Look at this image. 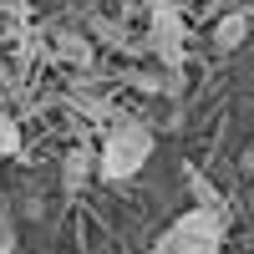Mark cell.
I'll return each instance as SVG.
<instances>
[{
  "label": "cell",
  "mask_w": 254,
  "mask_h": 254,
  "mask_svg": "<svg viewBox=\"0 0 254 254\" xmlns=\"http://www.w3.org/2000/svg\"><path fill=\"white\" fill-rule=\"evenodd\" d=\"M142 41H147V56L163 61V71L188 66V20H183V10H153Z\"/></svg>",
  "instance_id": "obj_3"
},
{
  "label": "cell",
  "mask_w": 254,
  "mask_h": 254,
  "mask_svg": "<svg viewBox=\"0 0 254 254\" xmlns=\"http://www.w3.org/2000/svg\"><path fill=\"white\" fill-rule=\"evenodd\" d=\"M0 10L15 15V20H26V15H31V0H0Z\"/></svg>",
  "instance_id": "obj_12"
},
{
  "label": "cell",
  "mask_w": 254,
  "mask_h": 254,
  "mask_svg": "<svg viewBox=\"0 0 254 254\" xmlns=\"http://www.w3.org/2000/svg\"><path fill=\"white\" fill-rule=\"evenodd\" d=\"M153 127H147L142 117H122L107 127V137H102V153H97V178L102 183H127L137 178L147 163H153Z\"/></svg>",
  "instance_id": "obj_1"
},
{
  "label": "cell",
  "mask_w": 254,
  "mask_h": 254,
  "mask_svg": "<svg viewBox=\"0 0 254 254\" xmlns=\"http://www.w3.org/2000/svg\"><path fill=\"white\" fill-rule=\"evenodd\" d=\"M0 254H15V219L0 214Z\"/></svg>",
  "instance_id": "obj_10"
},
{
  "label": "cell",
  "mask_w": 254,
  "mask_h": 254,
  "mask_svg": "<svg viewBox=\"0 0 254 254\" xmlns=\"http://www.w3.org/2000/svg\"><path fill=\"white\" fill-rule=\"evenodd\" d=\"M26 153V137H20V122L0 107V158H20Z\"/></svg>",
  "instance_id": "obj_8"
},
{
  "label": "cell",
  "mask_w": 254,
  "mask_h": 254,
  "mask_svg": "<svg viewBox=\"0 0 254 254\" xmlns=\"http://www.w3.org/2000/svg\"><path fill=\"white\" fill-rule=\"evenodd\" d=\"M188 188H193V198H198L193 208H219V214H229V208H224V198L214 193V188H208V178L198 173V168H188Z\"/></svg>",
  "instance_id": "obj_9"
},
{
  "label": "cell",
  "mask_w": 254,
  "mask_h": 254,
  "mask_svg": "<svg viewBox=\"0 0 254 254\" xmlns=\"http://www.w3.org/2000/svg\"><path fill=\"white\" fill-rule=\"evenodd\" d=\"M92 173H97V153H92L87 142H76L71 153L61 158V188H66V193H81Z\"/></svg>",
  "instance_id": "obj_7"
},
{
  "label": "cell",
  "mask_w": 254,
  "mask_h": 254,
  "mask_svg": "<svg viewBox=\"0 0 254 254\" xmlns=\"http://www.w3.org/2000/svg\"><path fill=\"white\" fill-rule=\"evenodd\" d=\"M132 5H142L147 15H153V10H183V0H132Z\"/></svg>",
  "instance_id": "obj_11"
},
{
  "label": "cell",
  "mask_w": 254,
  "mask_h": 254,
  "mask_svg": "<svg viewBox=\"0 0 254 254\" xmlns=\"http://www.w3.org/2000/svg\"><path fill=\"white\" fill-rule=\"evenodd\" d=\"M254 31V10H224L214 20V51H239Z\"/></svg>",
  "instance_id": "obj_6"
},
{
  "label": "cell",
  "mask_w": 254,
  "mask_h": 254,
  "mask_svg": "<svg viewBox=\"0 0 254 254\" xmlns=\"http://www.w3.org/2000/svg\"><path fill=\"white\" fill-rule=\"evenodd\" d=\"M87 36L102 41V46H112V51H122V56H147V41L132 36V31H127L122 20H112V15H92V20H87Z\"/></svg>",
  "instance_id": "obj_5"
},
{
  "label": "cell",
  "mask_w": 254,
  "mask_h": 254,
  "mask_svg": "<svg viewBox=\"0 0 254 254\" xmlns=\"http://www.w3.org/2000/svg\"><path fill=\"white\" fill-rule=\"evenodd\" d=\"M46 51H51V61L71 66L76 76H87L97 66V41L87 31H76V26H51L46 31Z\"/></svg>",
  "instance_id": "obj_4"
},
{
  "label": "cell",
  "mask_w": 254,
  "mask_h": 254,
  "mask_svg": "<svg viewBox=\"0 0 254 254\" xmlns=\"http://www.w3.org/2000/svg\"><path fill=\"white\" fill-rule=\"evenodd\" d=\"M224 229H229V214H219V208H183L158 234L153 254H219Z\"/></svg>",
  "instance_id": "obj_2"
}]
</instances>
